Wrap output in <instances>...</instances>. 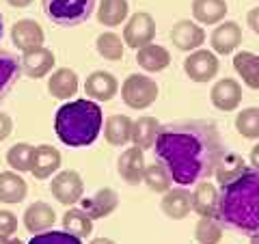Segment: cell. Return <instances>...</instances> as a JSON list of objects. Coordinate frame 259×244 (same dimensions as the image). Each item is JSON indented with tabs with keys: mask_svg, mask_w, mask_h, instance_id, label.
I'll use <instances>...</instances> for the list:
<instances>
[{
	"mask_svg": "<svg viewBox=\"0 0 259 244\" xmlns=\"http://www.w3.org/2000/svg\"><path fill=\"white\" fill-rule=\"evenodd\" d=\"M156 153L168 169L171 180L190 186L216 173L223 160L221 134L209 121H177L160 128Z\"/></svg>",
	"mask_w": 259,
	"mask_h": 244,
	"instance_id": "6da1fadb",
	"label": "cell"
},
{
	"mask_svg": "<svg viewBox=\"0 0 259 244\" xmlns=\"http://www.w3.org/2000/svg\"><path fill=\"white\" fill-rule=\"evenodd\" d=\"M218 216L236 229L259 235V171H244L223 186Z\"/></svg>",
	"mask_w": 259,
	"mask_h": 244,
	"instance_id": "7a4b0ae2",
	"label": "cell"
},
{
	"mask_svg": "<svg viewBox=\"0 0 259 244\" xmlns=\"http://www.w3.org/2000/svg\"><path fill=\"white\" fill-rule=\"evenodd\" d=\"M102 106L93 100H74L56 110V136L69 147H89L102 132Z\"/></svg>",
	"mask_w": 259,
	"mask_h": 244,
	"instance_id": "3957f363",
	"label": "cell"
},
{
	"mask_svg": "<svg viewBox=\"0 0 259 244\" xmlns=\"http://www.w3.org/2000/svg\"><path fill=\"white\" fill-rule=\"evenodd\" d=\"M158 93L160 91L156 80L145 74H130L121 85V100L125 102V106L134 110L149 108L158 100Z\"/></svg>",
	"mask_w": 259,
	"mask_h": 244,
	"instance_id": "277c9868",
	"label": "cell"
},
{
	"mask_svg": "<svg viewBox=\"0 0 259 244\" xmlns=\"http://www.w3.org/2000/svg\"><path fill=\"white\" fill-rule=\"evenodd\" d=\"M95 0H44L48 18L61 26H74L89 18Z\"/></svg>",
	"mask_w": 259,
	"mask_h": 244,
	"instance_id": "5b68a950",
	"label": "cell"
},
{
	"mask_svg": "<svg viewBox=\"0 0 259 244\" xmlns=\"http://www.w3.org/2000/svg\"><path fill=\"white\" fill-rule=\"evenodd\" d=\"M156 37V22L147 11H136L132 18L125 22L123 28V44L132 50H141V48L153 44Z\"/></svg>",
	"mask_w": 259,
	"mask_h": 244,
	"instance_id": "8992f818",
	"label": "cell"
},
{
	"mask_svg": "<svg viewBox=\"0 0 259 244\" xmlns=\"http://www.w3.org/2000/svg\"><path fill=\"white\" fill-rule=\"evenodd\" d=\"M50 192L61 206H74V203L82 201L84 182L78 171H61L52 177Z\"/></svg>",
	"mask_w": 259,
	"mask_h": 244,
	"instance_id": "52a82bcc",
	"label": "cell"
},
{
	"mask_svg": "<svg viewBox=\"0 0 259 244\" xmlns=\"http://www.w3.org/2000/svg\"><path fill=\"white\" fill-rule=\"evenodd\" d=\"M184 71L192 83H209L218 74V56L209 50H194L186 56Z\"/></svg>",
	"mask_w": 259,
	"mask_h": 244,
	"instance_id": "ba28073f",
	"label": "cell"
},
{
	"mask_svg": "<svg viewBox=\"0 0 259 244\" xmlns=\"http://www.w3.org/2000/svg\"><path fill=\"white\" fill-rule=\"evenodd\" d=\"M11 42L18 50L26 54L37 50V48H44L46 32L41 28V24L35 20H18L11 26Z\"/></svg>",
	"mask_w": 259,
	"mask_h": 244,
	"instance_id": "9c48e42d",
	"label": "cell"
},
{
	"mask_svg": "<svg viewBox=\"0 0 259 244\" xmlns=\"http://www.w3.org/2000/svg\"><path fill=\"white\" fill-rule=\"evenodd\" d=\"M205 30L201 24L192 22V20H180L171 28V42L177 50L182 52H194L201 50V46L205 44Z\"/></svg>",
	"mask_w": 259,
	"mask_h": 244,
	"instance_id": "30bf717a",
	"label": "cell"
},
{
	"mask_svg": "<svg viewBox=\"0 0 259 244\" xmlns=\"http://www.w3.org/2000/svg\"><path fill=\"white\" fill-rule=\"evenodd\" d=\"M22 223H24V229H26L28 233H32V235L52 231V227L56 223V212L52 210L50 203L35 201V203H30V206L26 208Z\"/></svg>",
	"mask_w": 259,
	"mask_h": 244,
	"instance_id": "8fae6325",
	"label": "cell"
},
{
	"mask_svg": "<svg viewBox=\"0 0 259 244\" xmlns=\"http://www.w3.org/2000/svg\"><path fill=\"white\" fill-rule=\"evenodd\" d=\"M209 100H212L214 106L223 112L236 110L242 102V85L236 78L218 80V83L212 87V91H209Z\"/></svg>",
	"mask_w": 259,
	"mask_h": 244,
	"instance_id": "7c38bea8",
	"label": "cell"
},
{
	"mask_svg": "<svg viewBox=\"0 0 259 244\" xmlns=\"http://www.w3.org/2000/svg\"><path fill=\"white\" fill-rule=\"evenodd\" d=\"M56 65V56L52 50L48 48H37L32 52L22 54V61H20V69L24 71V76H28L32 80H39V78H46L50 71L54 69Z\"/></svg>",
	"mask_w": 259,
	"mask_h": 244,
	"instance_id": "4fadbf2b",
	"label": "cell"
},
{
	"mask_svg": "<svg viewBox=\"0 0 259 244\" xmlns=\"http://www.w3.org/2000/svg\"><path fill=\"white\" fill-rule=\"evenodd\" d=\"M214 54H233L242 44V28L238 22H221L209 35Z\"/></svg>",
	"mask_w": 259,
	"mask_h": 244,
	"instance_id": "5bb4252c",
	"label": "cell"
},
{
	"mask_svg": "<svg viewBox=\"0 0 259 244\" xmlns=\"http://www.w3.org/2000/svg\"><path fill=\"white\" fill-rule=\"evenodd\" d=\"M218 203H221V192L216 184L209 180L199 182L192 192V212H197L201 218H214L218 214Z\"/></svg>",
	"mask_w": 259,
	"mask_h": 244,
	"instance_id": "9a60e30c",
	"label": "cell"
},
{
	"mask_svg": "<svg viewBox=\"0 0 259 244\" xmlns=\"http://www.w3.org/2000/svg\"><path fill=\"white\" fill-rule=\"evenodd\" d=\"M84 91L93 102H108L119 93V80L108 71H93L84 80Z\"/></svg>",
	"mask_w": 259,
	"mask_h": 244,
	"instance_id": "2e32d148",
	"label": "cell"
},
{
	"mask_svg": "<svg viewBox=\"0 0 259 244\" xmlns=\"http://www.w3.org/2000/svg\"><path fill=\"white\" fill-rule=\"evenodd\" d=\"M117 169H119V175L121 180L127 182V184H141L143 182V175H145V156H143V149L139 147H127L123 153L119 156L117 160Z\"/></svg>",
	"mask_w": 259,
	"mask_h": 244,
	"instance_id": "e0dca14e",
	"label": "cell"
},
{
	"mask_svg": "<svg viewBox=\"0 0 259 244\" xmlns=\"http://www.w3.org/2000/svg\"><path fill=\"white\" fill-rule=\"evenodd\" d=\"M119 208V194L112 188H100L93 197L82 199V210L91 221L97 218H106Z\"/></svg>",
	"mask_w": 259,
	"mask_h": 244,
	"instance_id": "ac0fdd59",
	"label": "cell"
},
{
	"mask_svg": "<svg viewBox=\"0 0 259 244\" xmlns=\"http://www.w3.org/2000/svg\"><path fill=\"white\" fill-rule=\"evenodd\" d=\"M78 74L69 67H61V69H54L52 76L48 78V93H50L54 100H69L74 97L78 91Z\"/></svg>",
	"mask_w": 259,
	"mask_h": 244,
	"instance_id": "d6986e66",
	"label": "cell"
},
{
	"mask_svg": "<svg viewBox=\"0 0 259 244\" xmlns=\"http://www.w3.org/2000/svg\"><path fill=\"white\" fill-rule=\"evenodd\" d=\"M61 151L52 147V145H39L35 147V158H32V169L30 173L37 180H48L50 175H54L61 169Z\"/></svg>",
	"mask_w": 259,
	"mask_h": 244,
	"instance_id": "ffe728a7",
	"label": "cell"
},
{
	"mask_svg": "<svg viewBox=\"0 0 259 244\" xmlns=\"http://www.w3.org/2000/svg\"><path fill=\"white\" fill-rule=\"evenodd\" d=\"M160 208L173 221H184L192 212V192H188L186 188H171L168 192H164Z\"/></svg>",
	"mask_w": 259,
	"mask_h": 244,
	"instance_id": "44dd1931",
	"label": "cell"
},
{
	"mask_svg": "<svg viewBox=\"0 0 259 244\" xmlns=\"http://www.w3.org/2000/svg\"><path fill=\"white\" fill-rule=\"evenodd\" d=\"M26 194L28 186L22 175H18L15 171H3L0 173V203L15 206V203H22L26 199Z\"/></svg>",
	"mask_w": 259,
	"mask_h": 244,
	"instance_id": "7402d4cb",
	"label": "cell"
},
{
	"mask_svg": "<svg viewBox=\"0 0 259 244\" xmlns=\"http://www.w3.org/2000/svg\"><path fill=\"white\" fill-rule=\"evenodd\" d=\"M136 63L139 67L149 71V74H158V71H164L168 65H171V54L164 46H158V44H149L136 50Z\"/></svg>",
	"mask_w": 259,
	"mask_h": 244,
	"instance_id": "603a6c76",
	"label": "cell"
},
{
	"mask_svg": "<svg viewBox=\"0 0 259 244\" xmlns=\"http://www.w3.org/2000/svg\"><path fill=\"white\" fill-rule=\"evenodd\" d=\"M132 128L134 121L127 115H110L104 124V138L112 147H121V145L132 143Z\"/></svg>",
	"mask_w": 259,
	"mask_h": 244,
	"instance_id": "cb8c5ba5",
	"label": "cell"
},
{
	"mask_svg": "<svg viewBox=\"0 0 259 244\" xmlns=\"http://www.w3.org/2000/svg\"><path fill=\"white\" fill-rule=\"evenodd\" d=\"M160 121L156 117H139L134 121V128H132V145L139 149H149L156 145L158 141V134H160Z\"/></svg>",
	"mask_w": 259,
	"mask_h": 244,
	"instance_id": "d4e9b609",
	"label": "cell"
},
{
	"mask_svg": "<svg viewBox=\"0 0 259 244\" xmlns=\"http://www.w3.org/2000/svg\"><path fill=\"white\" fill-rule=\"evenodd\" d=\"M233 69L248 89H259V54L246 50L233 54Z\"/></svg>",
	"mask_w": 259,
	"mask_h": 244,
	"instance_id": "484cf974",
	"label": "cell"
},
{
	"mask_svg": "<svg viewBox=\"0 0 259 244\" xmlns=\"http://www.w3.org/2000/svg\"><path fill=\"white\" fill-rule=\"evenodd\" d=\"M225 15H227L225 0H192V18L199 24H205V26L221 24Z\"/></svg>",
	"mask_w": 259,
	"mask_h": 244,
	"instance_id": "4316f807",
	"label": "cell"
},
{
	"mask_svg": "<svg viewBox=\"0 0 259 244\" xmlns=\"http://www.w3.org/2000/svg\"><path fill=\"white\" fill-rule=\"evenodd\" d=\"M130 13V3L127 0H100L97 7V22L104 26H121V22L127 20Z\"/></svg>",
	"mask_w": 259,
	"mask_h": 244,
	"instance_id": "83f0119b",
	"label": "cell"
},
{
	"mask_svg": "<svg viewBox=\"0 0 259 244\" xmlns=\"http://www.w3.org/2000/svg\"><path fill=\"white\" fill-rule=\"evenodd\" d=\"M63 231H67L76 238H89L93 233V221L87 216L82 208H71L63 216Z\"/></svg>",
	"mask_w": 259,
	"mask_h": 244,
	"instance_id": "f1b7e54d",
	"label": "cell"
},
{
	"mask_svg": "<svg viewBox=\"0 0 259 244\" xmlns=\"http://www.w3.org/2000/svg\"><path fill=\"white\" fill-rule=\"evenodd\" d=\"M143 182L147 184V188L151 192H160V194L171 190V184H173L171 173H168V169L162 165V162H153V165H149L145 169Z\"/></svg>",
	"mask_w": 259,
	"mask_h": 244,
	"instance_id": "f546056e",
	"label": "cell"
},
{
	"mask_svg": "<svg viewBox=\"0 0 259 244\" xmlns=\"http://www.w3.org/2000/svg\"><path fill=\"white\" fill-rule=\"evenodd\" d=\"M32 158H35V147L28 143H15L13 147L7 151V165L11 167L15 173H26L32 169Z\"/></svg>",
	"mask_w": 259,
	"mask_h": 244,
	"instance_id": "4dcf8cb0",
	"label": "cell"
},
{
	"mask_svg": "<svg viewBox=\"0 0 259 244\" xmlns=\"http://www.w3.org/2000/svg\"><path fill=\"white\" fill-rule=\"evenodd\" d=\"M95 48L100 56H104L106 61H121L125 52V44L117 32H102L95 42Z\"/></svg>",
	"mask_w": 259,
	"mask_h": 244,
	"instance_id": "1f68e13d",
	"label": "cell"
},
{
	"mask_svg": "<svg viewBox=\"0 0 259 244\" xmlns=\"http://www.w3.org/2000/svg\"><path fill=\"white\" fill-rule=\"evenodd\" d=\"M20 65L13 59L9 52L0 50V100L11 91V87L15 85V80L20 76Z\"/></svg>",
	"mask_w": 259,
	"mask_h": 244,
	"instance_id": "d6a6232c",
	"label": "cell"
},
{
	"mask_svg": "<svg viewBox=\"0 0 259 244\" xmlns=\"http://www.w3.org/2000/svg\"><path fill=\"white\" fill-rule=\"evenodd\" d=\"M236 130L248 141L259 138V108H244L236 117Z\"/></svg>",
	"mask_w": 259,
	"mask_h": 244,
	"instance_id": "836d02e7",
	"label": "cell"
},
{
	"mask_svg": "<svg viewBox=\"0 0 259 244\" xmlns=\"http://www.w3.org/2000/svg\"><path fill=\"white\" fill-rule=\"evenodd\" d=\"M194 238L199 244H218L223 240V227L216 218H199L194 227Z\"/></svg>",
	"mask_w": 259,
	"mask_h": 244,
	"instance_id": "e575fe53",
	"label": "cell"
},
{
	"mask_svg": "<svg viewBox=\"0 0 259 244\" xmlns=\"http://www.w3.org/2000/svg\"><path fill=\"white\" fill-rule=\"evenodd\" d=\"M244 171H246V167L242 165L236 156H229V158L223 156L221 165H218V169H216V180H218V184H221V186H227L229 182L236 180L238 175L244 173Z\"/></svg>",
	"mask_w": 259,
	"mask_h": 244,
	"instance_id": "d590c367",
	"label": "cell"
},
{
	"mask_svg": "<svg viewBox=\"0 0 259 244\" xmlns=\"http://www.w3.org/2000/svg\"><path fill=\"white\" fill-rule=\"evenodd\" d=\"M28 244H82L80 238L71 235L67 231H46V233H37L32 235V240Z\"/></svg>",
	"mask_w": 259,
	"mask_h": 244,
	"instance_id": "8d00e7d4",
	"label": "cell"
},
{
	"mask_svg": "<svg viewBox=\"0 0 259 244\" xmlns=\"http://www.w3.org/2000/svg\"><path fill=\"white\" fill-rule=\"evenodd\" d=\"M18 231V216L9 210H0V238H13Z\"/></svg>",
	"mask_w": 259,
	"mask_h": 244,
	"instance_id": "74e56055",
	"label": "cell"
},
{
	"mask_svg": "<svg viewBox=\"0 0 259 244\" xmlns=\"http://www.w3.org/2000/svg\"><path fill=\"white\" fill-rule=\"evenodd\" d=\"M13 132V119L7 115V112L0 110V141L9 138V134Z\"/></svg>",
	"mask_w": 259,
	"mask_h": 244,
	"instance_id": "f35d334b",
	"label": "cell"
},
{
	"mask_svg": "<svg viewBox=\"0 0 259 244\" xmlns=\"http://www.w3.org/2000/svg\"><path fill=\"white\" fill-rule=\"evenodd\" d=\"M246 22H248L250 30L259 35V7H255V9H250V11L246 13Z\"/></svg>",
	"mask_w": 259,
	"mask_h": 244,
	"instance_id": "ab89813d",
	"label": "cell"
},
{
	"mask_svg": "<svg viewBox=\"0 0 259 244\" xmlns=\"http://www.w3.org/2000/svg\"><path fill=\"white\" fill-rule=\"evenodd\" d=\"M250 165L255 167V171H259V143L250 149Z\"/></svg>",
	"mask_w": 259,
	"mask_h": 244,
	"instance_id": "60d3db41",
	"label": "cell"
},
{
	"mask_svg": "<svg viewBox=\"0 0 259 244\" xmlns=\"http://www.w3.org/2000/svg\"><path fill=\"white\" fill-rule=\"evenodd\" d=\"M7 3H9L11 7H18V9H24V7H28L32 0H7Z\"/></svg>",
	"mask_w": 259,
	"mask_h": 244,
	"instance_id": "b9f144b4",
	"label": "cell"
},
{
	"mask_svg": "<svg viewBox=\"0 0 259 244\" xmlns=\"http://www.w3.org/2000/svg\"><path fill=\"white\" fill-rule=\"evenodd\" d=\"M89 244H117L115 240H110V238H93Z\"/></svg>",
	"mask_w": 259,
	"mask_h": 244,
	"instance_id": "7bdbcfd3",
	"label": "cell"
},
{
	"mask_svg": "<svg viewBox=\"0 0 259 244\" xmlns=\"http://www.w3.org/2000/svg\"><path fill=\"white\" fill-rule=\"evenodd\" d=\"M0 244H24L20 238H0Z\"/></svg>",
	"mask_w": 259,
	"mask_h": 244,
	"instance_id": "ee69618b",
	"label": "cell"
},
{
	"mask_svg": "<svg viewBox=\"0 0 259 244\" xmlns=\"http://www.w3.org/2000/svg\"><path fill=\"white\" fill-rule=\"evenodd\" d=\"M250 244H259V235H250Z\"/></svg>",
	"mask_w": 259,
	"mask_h": 244,
	"instance_id": "f6af8a7d",
	"label": "cell"
},
{
	"mask_svg": "<svg viewBox=\"0 0 259 244\" xmlns=\"http://www.w3.org/2000/svg\"><path fill=\"white\" fill-rule=\"evenodd\" d=\"M0 37H3V13H0Z\"/></svg>",
	"mask_w": 259,
	"mask_h": 244,
	"instance_id": "bcb514c9",
	"label": "cell"
}]
</instances>
